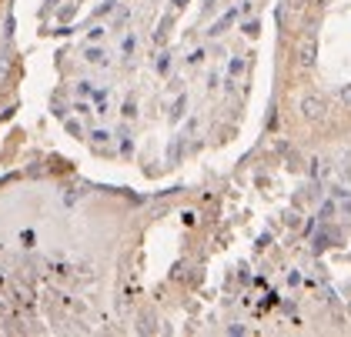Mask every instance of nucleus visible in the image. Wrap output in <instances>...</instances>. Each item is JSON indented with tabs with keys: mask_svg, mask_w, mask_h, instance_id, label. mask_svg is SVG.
Listing matches in <instances>:
<instances>
[{
	"mask_svg": "<svg viewBox=\"0 0 351 337\" xmlns=\"http://www.w3.org/2000/svg\"><path fill=\"white\" fill-rule=\"evenodd\" d=\"M298 60H301L304 67L315 64V37H311V34H304V37L298 40Z\"/></svg>",
	"mask_w": 351,
	"mask_h": 337,
	"instance_id": "nucleus-1",
	"label": "nucleus"
},
{
	"mask_svg": "<svg viewBox=\"0 0 351 337\" xmlns=\"http://www.w3.org/2000/svg\"><path fill=\"white\" fill-rule=\"evenodd\" d=\"M318 114H322V101L308 97V101H304V117H318Z\"/></svg>",
	"mask_w": 351,
	"mask_h": 337,
	"instance_id": "nucleus-2",
	"label": "nucleus"
},
{
	"mask_svg": "<svg viewBox=\"0 0 351 337\" xmlns=\"http://www.w3.org/2000/svg\"><path fill=\"white\" fill-rule=\"evenodd\" d=\"M341 104L351 107V84H348V87H341Z\"/></svg>",
	"mask_w": 351,
	"mask_h": 337,
	"instance_id": "nucleus-3",
	"label": "nucleus"
}]
</instances>
